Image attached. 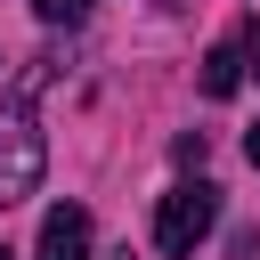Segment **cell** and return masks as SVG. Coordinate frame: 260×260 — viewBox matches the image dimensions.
<instances>
[{"mask_svg": "<svg viewBox=\"0 0 260 260\" xmlns=\"http://www.w3.org/2000/svg\"><path fill=\"white\" fill-rule=\"evenodd\" d=\"M41 81H49V57H32L8 81V98H0V211L24 203L41 187V171H49V146H41Z\"/></svg>", "mask_w": 260, "mask_h": 260, "instance_id": "6da1fadb", "label": "cell"}, {"mask_svg": "<svg viewBox=\"0 0 260 260\" xmlns=\"http://www.w3.org/2000/svg\"><path fill=\"white\" fill-rule=\"evenodd\" d=\"M244 73H252V81H260V24H252V32H244Z\"/></svg>", "mask_w": 260, "mask_h": 260, "instance_id": "8992f818", "label": "cell"}, {"mask_svg": "<svg viewBox=\"0 0 260 260\" xmlns=\"http://www.w3.org/2000/svg\"><path fill=\"white\" fill-rule=\"evenodd\" d=\"M236 81H244V49L219 41V49L203 57V98H236Z\"/></svg>", "mask_w": 260, "mask_h": 260, "instance_id": "277c9868", "label": "cell"}, {"mask_svg": "<svg viewBox=\"0 0 260 260\" xmlns=\"http://www.w3.org/2000/svg\"><path fill=\"white\" fill-rule=\"evenodd\" d=\"M122 260H130V252H122Z\"/></svg>", "mask_w": 260, "mask_h": 260, "instance_id": "9c48e42d", "label": "cell"}, {"mask_svg": "<svg viewBox=\"0 0 260 260\" xmlns=\"http://www.w3.org/2000/svg\"><path fill=\"white\" fill-rule=\"evenodd\" d=\"M41 260H89V211L81 203H57L41 219Z\"/></svg>", "mask_w": 260, "mask_h": 260, "instance_id": "3957f363", "label": "cell"}, {"mask_svg": "<svg viewBox=\"0 0 260 260\" xmlns=\"http://www.w3.org/2000/svg\"><path fill=\"white\" fill-rule=\"evenodd\" d=\"M0 260H8V252H0Z\"/></svg>", "mask_w": 260, "mask_h": 260, "instance_id": "ba28073f", "label": "cell"}, {"mask_svg": "<svg viewBox=\"0 0 260 260\" xmlns=\"http://www.w3.org/2000/svg\"><path fill=\"white\" fill-rule=\"evenodd\" d=\"M244 154H252V162H260V130H252V138H244Z\"/></svg>", "mask_w": 260, "mask_h": 260, "instance_id": "52a82bcc", "label": "cell"}, {"mask_svg": "<svg viewBox=\"0 0 260 260\" xmlns=\"http://www.w3.org/2000/svg\"><path fill=\"white\" fill-rule=\"evenodd\" d=\"M32 16H41V24H81L89 0H32Z\"/></svg>", "mask_w": 260, "mask_h": 260, "instance_id": "5b68a950", "label": "cell"}, {"mask_svg": "<svg viewBox=\"0 0 260 260\" xmlns=\"http://www.w3.org/2000/svg\"><path fill=\"white\" fill-rule=\"evenodd\" d=\"M211 228H219V187H211V179H179V187L154 203V244H162L171 260H187Z\"/></svg>", "mask_w": 260, "mask_h": 260, "instance_id": "7a4b0ae2", "label": "cell"}]
</instances>
